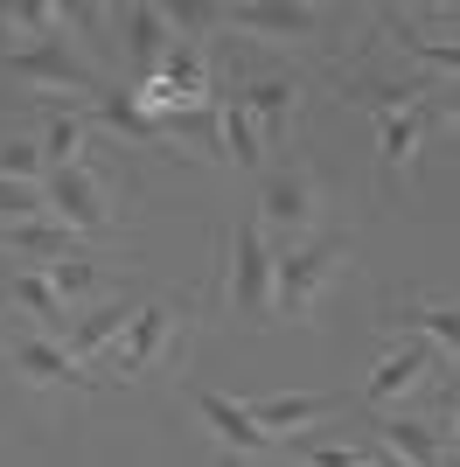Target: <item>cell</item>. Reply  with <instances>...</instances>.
I'll return each mask as SVG.
<instances>
[{
	"label": "cell",
	"instance_id": "19",
	"mask_svg": "<svg viewBox=\"0 0 460 467\" xmlns=\"http://www.w3.org/2000/svg\"><path fill=\"white\" fill-rule=\"evenodd\" d=\"M251 419H258V432L266 440H287V432L314 426V419H328V411H342L335 398H314V390H293V398H258V405H245Z\"/></svg>",
	"mask_w": 460,
	"mask_h": 467
},
{
	"label": "cell",
	"instance_id": "5",
	"mask_svg": "<svg viewBox=\"0 0 460 467\" xmlns=\"http://www.w3.org/2000/svg\"><path fill=\"white\" fill-rule=\"evenodd\" d=\"M42 195H49V216L57 223H70L77 237H105L112 231V210H105V182H98V168H57V175H42Z\"/></svg>",
	"mask_w": 460,
	"mask_h": 467
},
{
	"label": "cell",
	"instance_id": "17",
	"mask_svg": "<svg viewBox=\"0 0 460 467\" xmlns=\"http://www.w3.org/2000/svg\"><path fill=\"white\" fill-rule=\"evenodd\" d=\"M7 237V252H21L36 273H49V265H63V258L84 252V237L70 231V223H57V216H36V223H15V231H0Z\"/></svg>",
	"mask_w": 460,
	"mask_h": 467
},
{
	"label": "cell",
	"instance_id": "11",
	"mask_svg": "<svg viewBox=\"0 0 460 467\" xmlns=\"http://www.w3.org/2000/svg\"><path fill=\"white\" fill-rule=\"evenodd\" d=\"M168 349H174V300H153V307L133 314L126 342L112 349V370L119 377H147L153 363H168Z\"/></svg>",
	"mask_w": 460,
	"mask_h": 467
},
{
	"label": "cell",
	"instance_id": "3",
	"mask_svg": "<svg viewBox=\"0 0 460 467\" xmlns=\"http://www.w3.org/2000/svg\"><path fill=\"white\" fill-rule=\"evenodd\" d=\"M272 273H279V252L272 237L258 231V216H245L230 231V314L245 328H266L272 321Z\"/></svg>",
	"mask_w": 460,
	"mask_h": 467
},
{
	"label": "cell",
	"instance_id": "18",
	"mask_svg": "<svg viewBox=\"0 0 460 467\" xmlns=\"http://www.w3.org/2000/svg\"><path fill=\"white\" fill-rule=\"evenodd\" d=\"M91 126H112L119 140H140V147L168 140V126H161L133 91H112V84H98V91H91Z\"/></svg>",
	"mask_w": 460,
	"mask_h": 467
},
{
	"label": "cell",
	"instance_id": "26",
	"mask_svg": "<svg viewBox=\"0 0 460 467\" xmlns=\"http://www.w3.org/2000/svg\"><path fill=\"white\" fill-rule=\"evenodd\" d=\"M49 161H42V140H0V182H42Z\"/></svg>",
	"mask_w": 460,
	"mask_h": 467
},
{
	"label": "cell",
	"instance_id": "14",
	"mask_svg": "<svg viewBox=\"0 0 460 467\" xmlns=\"http://www.w3.org/2000/svg\"><path fill=\"white\" fill-rule=\"evenodd\" d=\"M133 314H140V307H126V300H98V307H84V314L70 321V342H63V349H70L77 363H105V356L126 342Z\"/></svg>",
	"mask_w": 460,
	"mask_h": 467
},
{
	"label": "cell",
	"instance_id": "1",
	"mask_svg": "<svg viewBox=\"0 0 460 467\" xmlns=\"http://www.w3.org/2000/svg\"><path fill=\"white\" fill-rule=\"evenodd\" d=\"M314 223H321V182H314V168H307V161L266 168V182H258V231L272 237V252L307 244Z\"/></svg>",
	"mask_w": 460,
	"mask_h": 467
},
{
	"label": "cell",
	"instance_id": "12",
	"mask_svg": "<svg viewBox=\"0 0 460 467\" xmlns=\"http://www.w3.org/2000/svg\"><path fill=\"white\" fill-rule=\"evenodd\" d=\"M0 300H7V307H21V314H28V321H36V335H42V342H70V321H77V314L63 307V293L49 286V273H36V265H28V273L0 279Z\"/></svg>",
	"mask_w": 460,
	"mask_h": 467
},
{
	"label": "cell",
	"instance_id": "22",
	"mask_svg": "<svg viewBox=\"0 0 460 467\" xmlns=\"http://www.w3.org/2000/svg\"><path fill=\"white\" fill-rule=\"evenodd\" d=\"M49 286L63 293V307H70V314L84 307V300H112V279L98 273V265H91L84 252H77V258H63V265H49Z\"/></svg>",
	"mask_w": 460,
	"mask_h": 467
},
{
	"label": "cell",
	"instance_id": "24",
	"mask_svg": "<svg viewBox=\"0 0 460 467\" xmlns=\"http://www.w3.org/2000/svg\"><path fill=\"white\" fill-rule=\"evenodd\" d=\"M224 154L237 161V168H266V140H258V126H251L237 91H230V105H224Z\"/></svg>",
	"mask_w": 460,
	"mask_h": 467
},
{
	"label": "cell",
	"instance_id": "31",
	"mask_svg": "<svg viewBox=\"0 0 460 467\" xmlns=\"http://www.w3.org/2000/svg\"><path fill=\"white\" fill-rule=\"evenodd\" d=\"M446 119H454V126H460V105H446Z\"/></svg>",
	"mask_w": 460,
	"mask_h": 467
},
{
	"label": "cell",
	"instance_id": "6",
	"mask_svg": "<svg viewBox=\"0 0 460 467\" xmlns=\"http://www.w3.org/2000/svg\"><path fill=\"white\" fill-rule=\"evenodd\" d=\"M7 70L15 78H28V84H49V91H98V70L84 57H77L63 36H42V42H15L7 49Z\"/></svg>",
	"mask_w": 460,
	"mask_h": 467
},
{
	"label": "cell",
	"instance_id": "20",
	"mask_svg": "<svg viewBox=\"0 0 460 467\" xmlns=\"http://www.w3.org/2000/svg\"><path fill=\"white\" fill-rule=\"evenodd\" d=\"M425 91H433V78H356V84H349V98H356V105H370L377 119L419 112Z\"/></svg>",
	"mask_w": 460,
	"mask_h": 467
},
{
	"label": "cell",
	"instance_id": "23",
	"mask_svg": "<svg viewBox=\"0 0 460 467\" xmlns=\"http://www.w3.org/2000/svg\"><path fill=\"white\" fill-rule=\"evenodd\" d=\"M84 140H91V119L84 112H57L49 126H42V161H49V175H57V168H77Z\"/></svg>",
	"mask_w": 460,
	"mask_h": 467
},
{
	"label": "cell",
	"instance_id": "28",
	"mask_svg": "<svg viewBox=\"0 0 460 467\" xmlns=\"http://www.w3.org/2000/svg\"><path fill=\"white\" fill-rule=\"evenodd\" d=\"M404 49L433 70V78H460V36L454 42H433V36H404Z\"/></svg>",
	"mask_w": 460,
	"mask_h": 467
},
{
	"label": "cell",
	"instance_id": "25",
	"mask_svg": "<svg viewBox=\"0 0 460 467\" xmlns=\"http://www.w3.org/2000/svg\"><path fill=\"white\" fill-rule=\"evenodd\" d=\"M36 216H49V195H42V182H0V231L36 223Z\"/></svg>",
	"mask_w": 460,
	"mask_h": 467
},
{
	"label": "cell",
	"instance_id": "21",
	"mask_svg": "<svg viewBox=\"0 0 460 467\" xmlns=\"http://www.w3.org/2000/svg\"><path fill=\"white\" fill-rule=\"evenodd\" d=\"M419 140H425V105L419 112H398V119H377V161L383 175H404L419 161Z\"/></svg>",
	"mask_w": 460,
	"mask_h": 467
},
{
	"label": "cell",
	"instance_id": "27",
	"mask_svg": "<svg viewBox=\"0 0 460 467\" xmlns=\"http://www.w3.org/2000/svg\"><path fill=\"white\" fill-rule=\"evenodd\" d=\"M0 21H15V28H28V36H63L57 21H63V7H49V0H7V7H0Z\"/></svg>",
	"mask_w": 460,
	"mask_h": 467
},
{
	"label": "cell",
	"instance_id": "30",
	"mask_svg": "<svg viewBox=\"0 0 460 467\" xmlns=\"http://www.w3.org/2000/svg\"><path fill=\"white\" fill-rule=\"evenodd\" d=\"M446 453L460 461V405H454V440H446Z\"/></svg>",
	"mask_w": 460,
	"mask_h": 467
},
{
	"label": "cell",
	"instance_id": "32",
	"mask_svg": "<svg viewBox=\"0 0 460 467\" xmlns=\"http://www.w3.org/2000/svg\"><path fill=\"white\" fill-rule=\"evenodd\" d=\"M370 467H398V461H370Z\"/></svg>",
	"mask_w": 460,
	"mask_h": 467
},
{
	"label": "cell",
	"instance_id": "16",
	"mask_svg": "<svg viewBox=\"0 0 460 467\" xmlns=\"http://www.w3.org/2000/svg\"><path fill=\"white\" fill-rule=\"evenodd\" d=\"M383 321H391V328H398V321H404V328H419L425 342L440 349V363L460 370V300H404V307H391Z\"/></svg>",
	"mask_w": 460,
	"mask_h": 467
},
{
	"label": "cell",
	"instance_id": "9",
	"mask_svg": "<svg viewBox=\"0 0 460 467\" xmlns=\"http://www.w3.org/2000/svg\"><path fill=\"white\" fill-rule=\"evenodd\" d=\"M224 28H245L258 42H307L321 28V7H300V0H237V7H224Z\"/></svg>",
	"mask_w": 460,
	"mask_h": 467
},
{
	"label": "cell",
	"instance_id": "8",
	"mask_svg": "<svg viewBox=\"0 0 460 467\" xmlns=\"http://www.w3.org/2000/svg\"><path fill=\"white\" fill-rule=\"evenodd\" d=\"M433 363H440V349H433V342H398V349H383L377 356V370H370V384H363V405L370 411H391L398 405V398H412V390L425 384V370H433Z\"/></svg>",
	"mask_w": 460,
	"mask_h": 467
},
{
	"label": "cell",
	"instance_id": "4",
	"mask_svg": "<svg viewBox=\"0 0 460 467\" xmlns=\"http://www.w3.org/2000/svg\"><path fill=\"white\" fill-rule=\"evenodd\" d=\"M189 405H195V419L210 426V440L224 447V461L230 467H251V461H266L279 440H266L258 432V419H251L245 405H230L224 390H210V384H189Z\"/></svg>",
	"mask_w": 460,
	"mask_h": 467
},
{
	"label": "cell",
	"instance_id": "15",
	"mask_svg": "<svg viewBox=\"0 0 460 467\" xmlns=\"http://www.w3.org/2000/svg\"><path fill=\"white\" fill-rule=\"evenodd\" d=\"M119 28H126V57H133V78L153 84L161 78V57H168V7H119Z\"/></svg>",
	"mask_w": 460,
	"mask_h": 467
},
{
	"label": "cell",
	"instance_id": "2",
	"mask_svg": "<svg viewBox=\"0 0 460 467\" xmlns=\"http://www.w3.org/2000/svg\"><path fill=\"white\" fill-rule=\"evenodd\" d=\"M335 273H349V237L342 231H335V237H307V244L279 252V273H272V314H279V321H307Z\"/></svg>",
	"mask_w": 460,
	"mask_h": 467
},
{
	"label": "cell",
	"instance_id": "10",
	"mask_svg": "<svg viewBox=\"0 0 460 467\" xmlns=\"http://www.w3.org/2000/svg\"><path fill=\"white\" fill-rule=\"evenodd\" d=\"M370 432L383 440V453L398 467H446L454 453H446V426H433V419H398V411H370Z\"/></svg>",
	"mask_w": 460,
	"mask_h": 467
},
{
	"label": "cell",
	"instance_id": "29",
	"mask_svg": "<svg viewBox=\"0 0 460 467\" xmlns=\"http://www.w3.org/2000/svg\"><path fill=\"white\" fill-rule=\"evenodd\" d=\"M300 467H370V453L342 447V440H314V447H300Z\"/></svg>",
	"mask_w": 460,
	"mask_h": 467
},
{
	"label": "cell",
	"instance_id": "13",
	"mask_svg": "<svg viewBox=\"0 0 460 467\" xmlns=\"http://www.w3.org/2000/svg\"><path fill=\"white\" fill-rule=\"evenodd\" d=\"M237 98H245V112H251V126H258V140H266V147H287V126H293V112H300V78L272 70V78L245 84Z\"/></svg>",
	"mask_w": 460,
	"mask_h": 467
},
{
	"label": "cell",
	"instance_id": "7",
	"mask_svg": "<svg viewBox=\"0 0 460 467\" xmlns=\"http://www.w3.org/2000/svg\"><path fill=\"white\" fill-rule=\"evenodd\" d=\"M7 363H15L21 384H36V390H98L91 363H77L63 342H42V335H21V342H7Z\"/></svg>",
	"mask_w": 460,
	"mask_h": 467
}]
</instances>
